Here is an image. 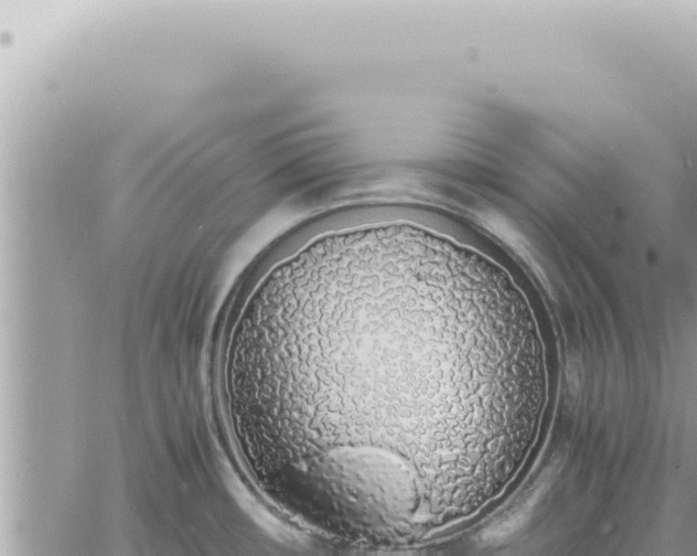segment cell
Masks as SVG:
<instances>
[{
  "label": "cell",
  "instance_id": "6da1fadb",
  "mask_svg": "<svg viewBox=\"0 0 697 556\" xmlns=\"http://www.w3.org/2000/svg\"><path fill=\"white\" fill-rule=\"evenodd\" d=\"M280 395L318 456L386 459L425 492L448 487L495 387L485 308L448 253L357 246L313 261L280 329Z\"/></svg>",
  "mask_w": 697,
  "mask_h": 556
}]
</instances>
